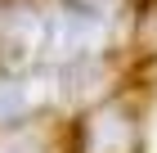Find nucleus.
Here are the masks:
<instances>
[{
	"label": "nucleus",
	"instance_id": "f257e3e1",
	"mask_svg": "<svg viewBox=\"0 0 157 153\" xmlns=\"http://www.w3.org/2000/svg\"><path fill=\"white\" fill-rule=\"evenodd\" d=\"M99 45H103V23H99L94 14H85V9H54V14H45V54L81 63Z\"/></svg>",
	"mask_w": 157,
	"mask_h": 153
},
{
	"label": "nucleus",
	"instance_id": "f03ea898",
	"mask_svg": "<svg viewBox=\"0 0 157 153\" xmlns=\"http://www.w3.org/2000/svg\"><path fill=\"white\" fill-rule=\"evenodd\" d=\"M45 50V18L32 9H5L0 14V63L9 68H27Z\"/></svg>",
	"mask_w": 157,
	"mask_h": 153
},
{
	"label": "nucleus",
	"instance_id": "7ed1b4c3",
	"mask_svg": "<svg viewBox=\"0 0 157 153\" xmlns=\"http://www.w3.org/2000/svg\"><path fill=\"white\" fill-rule=\"evenodd\" d=\"M135 149V126L121 108H103L85 126V153H130Z\"/></svg>",
	"mask_w": 157,
	"mask_h": 153
},
{
	"label": "nucleus",
	"instance_id": "20e7f679",
	"mask_svg": "<svg viewBox=\"0 0 157 153\" xmlns=\"http://www.w3.org/2000/svg\"><path fill=\"white\" fill-rule=\"evenodd\" d=\"M45 99H49V81L45 77H0V126L27 117Z\"/></svg>",
	"mask_w": 157,
	"mask_h": 153
}]
</instances>
